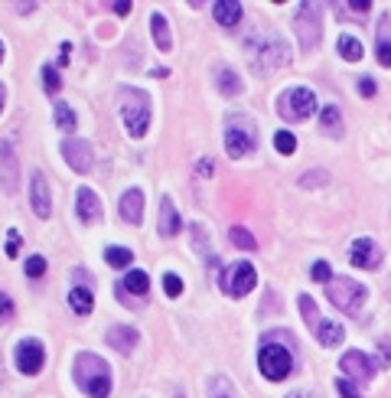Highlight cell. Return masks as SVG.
I'll list each match as a JSON object with an SVG mask.
<instances>
[{"label": "cell", "instance_id": "obj_1", "mask_svg": "<svg viewBox=\"0 0 391 398\" xmlns=\"http://www.w3.org/2000/svg\"><path fill=\"white\" fill-rule=\"evenodd\" d=\"M75 382H78V388L88 398L111 395V369L95 353H78V359H75Z\"/></svg>", "mask_w": 391, "mask_h": 398}, {"label": "cell", "instance_id": "obj_2", "mask_svg": "<svg viewBox=\"0 0 391 398\" xmlns=\"http://www.w3.org/2000/svg\"><path fill=\"white\" fill-rule=\"evenodd\" d=\"M117 98H121V118H124V128L131 138H144L150 124V101L144 92L138 88H117Z\"/></svg>", "mask_w": 391, "mask_h": 398}, {"label": "cell", "instance_id": "obj_3", "mask_svg": "<svg viewBox=\"0 0 391 398\" xmlns=\"http://www.w3.org/2000/svg\"><path fill=\"white\" fill-rule=\"evenodd\" d=\"M258 369H261V376L271 379V382H281L294 372V356L290 349L281 343H265L261 346V353H258Z\"/></svg>", "mask_w": 391, "mask_h": 398}, {"label": "cell", "instance_id": "obj_4", "mask_svg": "<svg viewBox=\"0 0 391 398\" xmlns=\"http://www.w3.org/2000/svg\"><path fill=\"white\" fill-rule=\"evenodd\" d=\"M329 301L336 304L342 313H359L365 304V288L352 278H333L329 281Z\"/></svg>", "mask_w": 391, "mask_h": 398}, {"label": "cell", "instance_id": "obj_5", "mask_svg": "<svg viewBox=\"0 0 391 398\" xmlns=\"http://www.w3.org/2000/svg\"><path fill=\"white\" fill-rule=\"evenodd\" d=\"M277 111H281V118H287V121H307L310 115L317 111V95H313L310 88H290V92L281 95Z\"/></svg>", "mask_w": 391, "mask_h": 398}, {"label": "cell", "instance_id": "obj_6", "mask_svg": "<svg viewBox=\"0 0 391 398\" xmlns=\"http://www.w3.org/2000/svg\"><path fill=\"white\" fill-rule=\"evenodd\" d=\"M219 284H222V291L228 294V297H244V294L258 284V271H254V265H248V261H238V265L222 271Z\"/></svg>", "mask_w": 391, "mask_h": 398}, {"label": "cell", "instance_id": "obj_7", "mask_svg": "<svg viewBox=\"0 0 391 398\" xmlns=\"http://www.w3.org/2000/svg\"><path fill=\"white\" fill-rule=\"evenodd\" d=\"M319 3H300L297 10V36H300V46L303 49H317L319 46Z\"/></svg>", "mask_w": 391, "mask_h": 398}, {"label": "cell", "instance_id": "obj_8", "mask_svg": "<svg viewBox=\"0 0 391 398\" xmlns=\"http://www.w3.org/2000/svg\"><path fill=\"white\" fill-rule=\"evenodd\" d=\"M349 261L362 271H378L381 265V248L372 238H356L349 245Z\"/></svg>", "mask_w": 391, "mask_h": 398}, {"label": "cell", "instance_id": "obj_9", "mask_svg": "<svg viewBox=\"0 0 391 398\" xmlns=\"http://www.w3.org/2000/svg\"><path fill=\"white\" fill-rule=\"evenodd\" d=\"M339 369H342L352 382H369V379L375 376V363H372L365 353H359V349H349V353L342 356V359H339Z\"/></svg>", "mask_w": 391, "mask_h": 398}, {"label": "cell", "instance_id": "obj_10", "mask_svg": "<svg viewBox=\"0 0 391 398\" xmlns=\"http://www.w3.org/2000/svg\"><path fill=\"white\" fill-rule=\"evenodd\" d=\"M63 157L75 173H88L92 163H95V154H92V144H88V140H65Z\"/></svg>", "mask_w": 391, "mask_h": 398}, {"label": "cell", "instance_id": "obj_11", "mask_svg": "<svg viewBox=\"0 0 391 398\" xmlns=\"http://www.w3.org/2000/svg\"><path fill=\"white\" fill-rule=\"evenodd\" d=\"M42 359H46V353H42V346L36 340H23L17 346V369H20L23 376H36L42 369Z\"/></svg>", "mask_w": 391, "mask_h": 398}, {"label": "cell", "instance_id": "obj_12", "mask_svg": "<svg viewBox=\"0 0 391 398\" xmlns=\"http://www.w3.org/2000/svg\"><path fill=\"white\" fill-rule=\"evenodd\" d=\"M30 203H33V213L40 215V219H49L53 199H49V183H46V176L40 170L30 176Z\"/></svg>", "mask_w": 391, "mask_h": 398}, {"label": "cell", "instance_id": "obj_13", "mask_svg": "<svg viewBox=\"0 0 391 398\" xmlns=\"http://www.w3.org/2000/svg\"><path fill=\"white\" fill-rule=\"evenodd\" d=\"M225 151L228 157H244V154H254V134L244 128H228L225 131Z\"/></svg>", "mask_w": 391, "mask_h": 398}, {"label": "cell", "instance_id": "obj_14", "mask_svg": "<svg viewBox=\"0 0 391 398\" xmlns=\"http://www.w3.org/2000/svg\"><path fill=\"white\" fill-rule=\"evenodd\" d=\"M121 219L131 222V226H140L144 222V193L140 190H127L121 196Z\"/></svg>", "mask_w": 391, "mask_h": 398}, {"label": "cell", "instance_id": "obj_15", "mask_svg": "<svg viewBox=\"0 0 391 398\" xmlns=\"http://www.w3.org/2000/svg\"><path fill=\"white\" fill-rule=\"evenodd\" d=\"M375 59L378 65L391 69V17H381L378 33H375Z\"/></svg>", "mask_w": 391, "mask_h": 398}, {"label": "cell", "instance_id": "obj_16", "mask_svg": "<svg viewBox=\"0 0 391 398\" xmlns=\"http://www.w3.org/2000/svg\"><path fill=\"white\" fill-rule=\"evenodd\" d=\"M78 219H82L85 226H92V222L101 219V203H98V196L92 193L88 186L78 190Z\"/></svg>", "mask_w": 391, "mask_h": 398}, {"label": "cell", "instance_id": "obj_17", "mask_svg": "<svg viewBox=\"0 0 391 398\" xmlns=\"http://www.w3.org/2000/svg\"><path fill=\"white\" fill-rule=\"evenodd\" d=\"M108 343L115 346L117 353H131V349L140 343V336L134 326H111V330H108Z\"/></svg>", "mask_w": 391, "mask_h": 398}, {"label": "cell", "instance_id": "obj_18", "mask_svg": "<svg viewBox=\"0 0 391 398\" xmlns=\"http://www.w3.org/2000/svg\"><path fill=\"white\" fill-rule=\"evenodd\" d=\"M180 232V213L169 196H163V206H160V235L163 238H173Z\"/></svg>", "mask_w": 391, "mask_h": 398}, {"label": "cell", "instance_id": "obj_19", "mask_svg": "<svg viewBox=\"0 0 391 398\" xmlns=\"http://www.w3.org/2000/svg\"><path fill=\"white\" fill-rule=\"evenodd\" d=\"M261 53V59H258V65L261 69H274V65H284L287 63V46L281 43V40H267L265 43V49H258Z\"/></svg>", "mask_w": 391, "mask_h": 398}, {"label": "cell", "instance_id": "obj_20", "mask_svg": "<svg viewBox=\"0 0 391 398\" xmlns=\"http://www.w3.org/2000/svg\"><path fill=\"white\" fill-rule=\"evenodd\" d=\"M212 13H215V20L222 23V26H235V23H242L244 7L238 3V0H222V3L212 7Z\"/></svg>", "mask_w": 391, "mask_h": 398}, {"label": "cell", "instance_id": "obj_21", "mask_svg": "<svg viewBox=\"0 0 391 398\" xmlns=\"http://www.w3.org/2000/svg\"><path fill=\"white\" fill-rule=\"evenodd\" d=\"M121 288H124L127 294H134V297H147V291H150L147 271H127V278L121 281Z\"/></svg>", "mask_w": 391, "mask_h": 398}, {"label": "cell", "instance_id": "obj_22", "mask_svg": "<svg viewBox=\"0 0 391 398\" xmlns=\"http://www.w3.org/2000/svg\"><path fill=\"white\" fill-rule=\"evenodd\" d=\"M313 330H317V340L323 346H339V343H342V336H346V333H342V326L333 323V320H319Z\"/></svg>", "mask_w": 391, "mask_h": 398}, {"label": "cell", "instance_id": "obj_23", "mask_svg": "<svg viewBox=\"0 0 391 398\" xmlns=\"http://www.w3.org/2000/svg\"><path fill=\"white\" fill-rule=\"evenodd\" d=\"M150 30H153V40H157L160 49L169 53V49H173V36H169V26H167V17H163V13H153V17H150Z\"/></svg>", "mask_w": 391, "mask_h": 398}, {"label": "cell", "instance_id": "obj_24", "mask_svg": "<svg viewBox=\"0 0 391 398\" xmlns=\"http://www.w3.org/2000/svg\"><path fill=\"white\" fill-rule=\"evenodd\" d=\"M92 304H95V297H92L88 288H72L69 291V307L75 313H92Z\"/></svg>", "mask_w": 391, "mask_h": 398}, {"label": "cell", "instance_id": "obj_25", "mask_svg": "<svg viewBox=\"0 0 391 398\" xmlns=\"http://www.w3.org/2000/svg\"><path fill=\"white\" fill-rule=\"evenodd\" d=\"M339 56H342L346 63H359L362 59V43L356 40V36H349V33H342V36H339Z\"/></svg>", "mask_w": 391, "mask_h": 398}, {"label": "cell", "instance_id": "obj_26", "mask_svg": "<svg viewBox=\"0 0 391 398\" xmlns=\"http://www.w3.org/2000/svg\"><path fill=\"white\" fill-rule=\"evenodd\" d=\"M215 85H219V92H222V95H238V92H242V78L235 76L232 69H219Z\"/></svg>", "mask_w": 391, "mask_h": 398}, {"label": "cell", "instance_id": "obj_27", "mask_svg": "<svg viewBox=\"0 0 391 398\" xmlns=\"http://www.w3.org/2000/svg\"><path fill=\"white\" fill-rule=\"evenodd\" d=\"M319 124H323V128H326L333 138H339V134H342V118H339V111L333 105H326L323 111H319Z\"/></svg>", "mask_w": 391, "mask_h": 398}, {"label": "cell", "instance_id": "obj_28", "mask_svg": "<svg viewBox=\"0 0 391 398\" xmlns=\"http://www.w3.org/2000/svg\"><path fill=\"white\" fill-rule=\"evenodd\" d=\"M228 238H232V245H235V248H242V251H254V248H258L254 235H251V232H248L244 226H235L232 232H228Z\"/></svg>", "mask_w": 391, "mask_h": 398}, {"label": "cell", "instance_id": "obj_29", "mask_svg": "<svg viewBox=\"0 0 391 398\" xmlns=\"http://www.w3.org/2000/svg\"><path fill=\"white\" fill-rule=\"evenodd\" d=\"M105 261L111 265V268H127L131 261H134V255H131V248H108L105 251Z\"/></svg>", "mask_w": 391, "mask_h": 398}, {"label": "cell", "instance_id": "obj_30", "mask_svg": "<svg viewBox=\"0 0 391 398\" xmlns=\"http://www.w3.org/2000/svg\"><path fill=\"white\" fill-rule=\"evenodd\" d=\"M56 124L63 131H75V115L72 108L65 105V101H56Z\"/></svg>", "mask_w": 391, "mask_h": 398}, {"label": "cell", "instance_id": "obj_31", "mask_svg": "<svg viewBox=\"0 0 391 398\" xmlns=\"http://www.w3.org/2000/svg\"><path fill=\"white\" fill-rule=\"evenodd\" d=\"M274 147H277V154H294L297 151V138L290 134V131H277V134H274Z\"/></svg>", "mask_w": 391, "mask_h": 398}, {"label": "cell", "instance_id": "obj_32", "mask_svg": "<svg viewBox=\"0 0 391 398\" xmlns=\"http://www.w3.org/2000/svg\"><path fill=\"white\" fill-rule=\"evenodd\" d=\"M42 85H46V92H49V95H56V92H59V85H63V78H59V72H56L53 65H46V69H42Z\"/></svg>", "mask_w": 391, "mask_h": 398}, {"label": "cell", "instance_id": "obj_33", "mask_svg": "<svg viewBox=\"0 0 391 398\" xmlns=\"http://www.w3.org/2000/svg\"><path fill=\"white\" fill-rule=\"evenodd\" d=\"M163 291H167V297H180L183 294V278L180 274H163Z\"/></svg>", "mask_w": 391, "mask_h": 398}, {"label": "cell", "instance_id": "obj_34", "mask_svg": "<svg viewBox=\"0 0 391 398\" xmlns=\"http://www.w3.org/2000/svg\"><path fill=\"white\" fill-rule=\"evenodd\" d=\"M375 363L381 366H391V333H385L378 340V353H375Z\"/></svg>", "mask_w": 391, "mask_h": 398}, {"label": "cell", "instance_id": "obj_35", "mask_svg": "<svg viewBox=\"0 0 391 398\" xmlns=\"http://www.w3.org/2000/svg\"><path fill=\"white\" fill-rule=\"evenodd\" d=\"M26 274H30V278H42V274H46V258H40V255L26 258Z\"/></svg>", "mask_w": 391, "mask_h": 398}, {"label": "cell", "instance_id": "obj_36", "mask_svg": "<svg viewBox=\"0 0 391 398\" xmlns=\"http://www.w3.org/2000/svg\"><path fill=\"white\" fill-rule=\"evenodd\" d=\"M310 274H313V281H319V284H329V281H333V268H329L326 261H317Z\"/></svg>", "mask_w": 391, "mask_h": 398}, {"label": "cell", "instance_id": "obj_37", "mask_svg": "<svg viewBox=\"0 0 391 398\" xmlns=\"http://www.w3.org/2000/svg\"><path fill=\"white\" fill-rule=\"evenodd\" d=\"M209 395L212 398H232V392H228V382H225V379H212Z\"/></svg>", "mask_w": 391, "mask_h": 398}, {"label": "cell", "instance_id": "obj_38", "mask_svg": "<svg viewBox=\"0 0 391 398\" xmlns=\"http://www.w3.org/2000/svg\"><path fill=\"white\" fill-rule=\"evenodd\" d=\"M336 388L342 398H359V388H356V382H349V379H339Z\"/></svg>", "mask_w": 391, "mask_h": 398}, {"label": "cell", "instance_id": "obj_39", "mask_svg": "<svg viewBox=\"0 0 391 398\" xmlns=\"http://www.w3.org/2000/svg\"><path fill=\"white\" fill-rule=\"evenodd\" d=\"M20 245H23L20 232H10V235H7V245H3V251H7L10 258H17V251H20Z\"/></svg>", "mask_w": 391, "mask_h": 398}, {"label": "cell", "instance_id": "obj_40", "mask_svg": "<svg viewBox=\"0 0 391 398\" xmlns=\"http://www.w3.org/2000/svg\"><path fill=\"white\" fill-rule=\"evenodd\" d=\"M10 313H13V301H10V297H7V294H0V323L7 320Z\"/></svg>", "mask_w": 391, "mask_h": 398}, {"label": "cell", "instance_id": "obj_41", "mask_svg": "<svg viewBox=\"0 0 391 398\" xmlns=\"http://www.w3.org/2000/svg\"><path fill=\"white\" fill-rule=\"evenodd\" d=\"M359 92H362L365 98H372L375 92H378V88H375V82H372V78H362V82H359Z\"/></svg>", "mask_w": 391, "mask_h": 398}, {"label": "cell", "instance_id": "obj_42", "mask_svg": "<svg viewBox=\"0 0 391 398\" xmlns=\"http://www.w3.org/2000/svg\"><path fill=\"white\" fill-rule=\"evenodd\" d=\"M346 10H356V13H369V10H372V3H369V0H359V3H349Z\"/></svg>", "mask_w": 391, "mask_h": 398}, {"label": "cell", "instance_id": "obj_43", "mask_svg": "<svg viewBox=\"0 0 391 398\" xmlns=\"http://www.w3.org/2000/svg\"><path fill=\"white\" fill-rule=\"evenodd\" d=\"M287 398H319L317 392H310V388H300V392H290Z\"/></svg>", "mask_w": 391, "mask_h": 398}, {"label": "cell", "instance_id": "obj_44", "mask_svg": "<svg viewBox=\"0 0 391 398\" xmlns=\"http://www.w3.org/2000/svg\"><path fill=\"white\" fill-rule=\"evenodd\" d=\"M111 10H115V13H121V17H124V13H131V3H111Z\"/></svg>", "mask_w": 391, "mask_h": 398}, {"label": "cell", "instance_id": "obj_45", "mask_svg": "<svg viewBox=\"0 0 391 398\" xmlns=\"http://www.w3.org/2000/svg\"><path fill=\"white\" fill-rule=\"evenodd\" d=\"M0 108H3V85H0Z\"/></svg>", "mask_w": 391, "mask_h": 398}, {"label": "cell", "instance_id": "obj_46", "mask_svg": "<svg viewBox=\"0 0 391 398\" xmlns=\"http://www.w3.org/2000/svg\"><path fill=\"white\" fill-rule=\"evenodd\" d=\"M0 59H3V43H0Z\"/></svg>", "mask_w": 391, "mask_h": 398}]
</instances>
